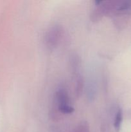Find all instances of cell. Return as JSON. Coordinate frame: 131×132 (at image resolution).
<instances>
[{"instance_id": "1", "label": "cell", "mask_w": 131, "mask_h": 132, "mask_svg": "<svg viewBox=\"0 0 131 132\" xmlns=\"http://www.w3.org/2000/svg\"><path fill=\"white\" fill-rule=\"evenodd\" d=\"M55 103L59 112L64 114H70L74 112V108L69 104L68 92L64 88L60 87L57 90L55 95Z\"/></svg>"}, {"instance_id": "2", "label": "cell", "mask_w": 131, "mask_h": 132, "mask_svg": "<svg viewBox=\"0 0 131 132\" xmlns=\"http://www.w3.org/2000/svg\"><path fill=\"white\" fill-rule=\"evenodd\" d=\"M62 37V28L59 25H54L50 27L45 34V44L49 49L52 50L59 45Z\"/></svg>"}, {"instance_id": "3", "label": "cell", "mask_w": 131, "mask_h": 132, "mask_svg": "<svg viewBox=\"0 0 131 132\" xmlns=\"http://www.w3.org/2000/svg\"><path fill=\"white\" fill-rule=\"evenodd\" d=\"M84 88V80L80 74H77L74 81V93L77 97H79L82 94Z\"/></svg>"}, {"instance_id": "4", "label": "cell", "mask_w": 131, "mask_h": 132, "mask_svg": "<svg viewBox=\"0 0 131 132\" xmlns=\"http://www.w3.org/2000/svg\"><path fill=\"white\" fill-rule=\"evenodd\" d=\"M122 122H123V111L121 108H118V109L116 110L114 116V128L116 132H118L120 130Z\"/></svg>"}, {"instance_id": "5", "label": "cell", "mask_w": 131, "mask_h": 132, "mask_svg": "<svg viewBox=\"0 0 131 132\" xmlns=\"http://www.w3.org/2000/svg\"><path fill=\"white\" fill-rule=\"evenodd\" d=\"M72 132H89V126L87 122H82Z\"/></svg>"}]
</instances>
